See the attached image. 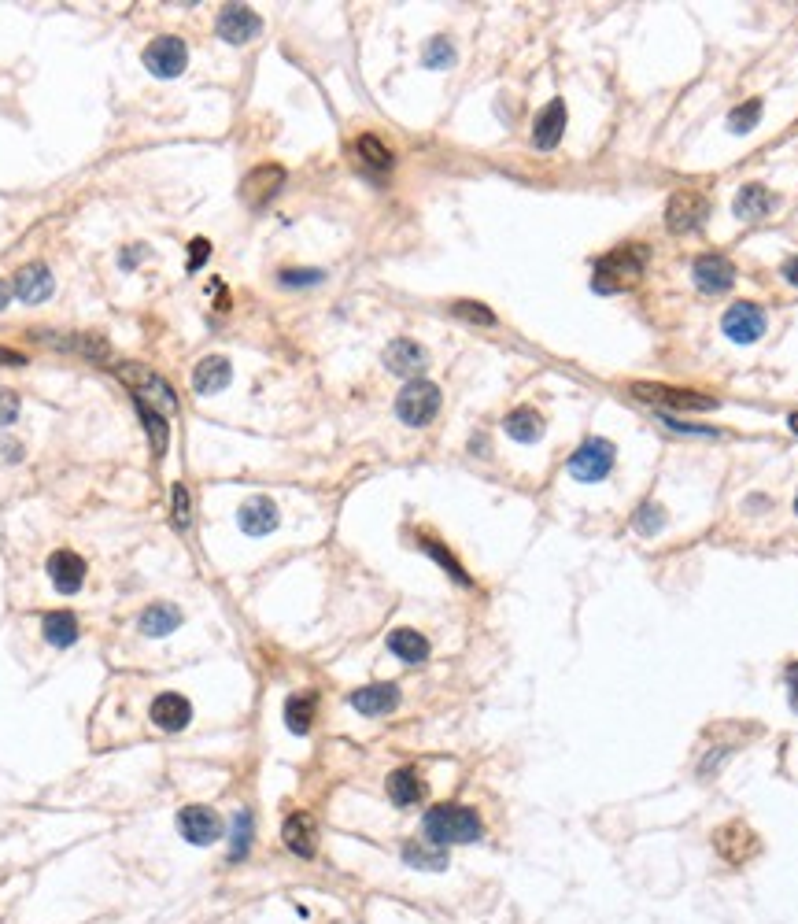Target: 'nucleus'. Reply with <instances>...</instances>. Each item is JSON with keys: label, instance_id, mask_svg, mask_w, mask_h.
I'll use <instances>...</instances> for the list:
<instances>
[{"label": "nucleus", "instance_id": "nucleus-38", "mask_svg": "<svg viewBox=\"0 0 798 924\" xmlns=\"http://www.w3.org/2000/svg\"><path fill=\"white\" fill-rule=\"evenodd\" d=\"M665 525V511L658 507V503H643L640 514H636V529H640L643 536H654L658 529Z\"/></svg>", "mask_w": 798, "mask_h": 924}, {"label": "nucleus", "instance_id": "nucleus-30", "mask_svg": "<svg viewBox=\"0 0 798 924\" xmlns=\"http://www.w3.org/2000/svg\"><path fill=\"white\" fill-rule=\"evenodd\" d=\"M41 629H45V640H49L52 647H71L74 640H78V618H74L71 610H52V614H45Z\"/></svg>", "mask_w": 798, "mask_h": 924}, {"label": "nucleus", "instance_id": "nucleus-4", "mask_svg": "<svg viewBox=\"0 0 798 924\" xmlns=\"http://www.w3.org/2000/svg\"><path fill=\"white\" fill-rule=\"evenodd\" d=\"M115 374L133 389V400L159 403V407H167V411H178V396H174V389H170L159 374H152V370H145V366H137V363H119L115 366Z\"/></svg>", "mask_w": 798, "mask_h": 924}, {"label": "nucleus", "instance_id": "nucleus-11", "mask_svg": "<svg viewBox=\"0 0 798 924\" xmlns=\"http://www.w3.org/2000/svg\"><path fill=\"white\" fill-rule=\"evenodd\" d=\"M691 274H695V285H699L702 292H710V296L728 292L732 289V281H736V267H732V259L717 256V252H706V256L695 259Z\"/></svg>", "mask_w": 798, "mask_h": 924}, {"label": "nucleus", "instance_id": "nucleus-29", "mask_svg": "<svg viewBox=\"0 0 798 924\" xmlns=\"http://www.w3.org/2000/svg\"><path fill=\"white\" fill-rule=\"evenodd\" d=\"M133 403H137V414H141V422H145V429H148L152 455L163 459V455H167V444H170V422L163 418V411L152 407V403H145V400H133Z\"/></svg>", "mask_w": 798, "mask_h": 924}, {"label": "nucleus", "instance_id": "nucleus-50", "mask_svg": "<svg viewBox=\"0 0 798 924\" xmlns=\"http://www.w3.org/2000/svg\"><path fill=\"white\" fill-rule=\"evenodd\" d=\"M787 422H791V429H795V433H798V411L791 414V418H787Z\"/></svg>", "mask_w": 798, "mask_h": 924}, {"label": "nucleus", "instance_id": "nucleus-47", "mask_svg": "<svg viewBox=\"0 0 798 924\" xmlns=\"http://www.w3.org/2000/svg\"><path fill=\"white\" fill-rule=\"evenodd\" d=\"M4 459L19 462V459H23V448H19V444H12V440H4Z\"/></svg>", "mask_w": 798, "mask_h": 924}, {"label": "nucleus", "instance_id": "nucleus-13", "mask_svg": "<svg viewBox=\"0 0 798 924\" xmlns=\"http://www.w3.org/2000/svg\"><path fill=\"white\" fill-rule=\"evenodd\" d=\"M148 718H152V725L163 729V732H182L185 725L193 721V703L178 692H163V695H156V703H152V710H148Z\"/></svg>", "mask_w": 798, "mask_h": 924}, {"label": "nucleus", "instance_id": "nucleus-5", "mask_svg": "<svg viewBox=\"0 0 798 924\" xmlns=\"http://www.w3.org/2000/svg\"><path fill=\"white\" fill-rule=\"evenodd\" d=\"M610 470H614V444L603 437L584 440L581 448L573 451V459H569V474L577 477V481H584V485L603 481Z\"/></svg>", "mask_w": 798, "mask_h": 924}, {"label": "nucleus", "instance_id": "nucleus-6", "mask_svg": "<svg viewBox=\"0 0 798 924\" xmlns=\"http://www.w3.org/2000/svg\"><path fill=\"white\" fill-rule=\"evenodd\" d=\"M710 215V200L699 189H680L665 204V226L669 233H695Z\"/></svg>", "mask_w": 798, "mask_h": 924}, {"label": "nucleus", "instance_id": "nucleus-17", "mask_svg": "<svg viewBox=\"0 0 798 924\" xmlns=\"http://www.w3.org/2000/svg\"><path fill=\"white\" fill-rule=\"evenodd\" d=\"M237 522H241V529L248 536H266V533H274L278 529V522H281V514H278V503L274 499H266V496H252L248 503L241 507V514H237Z\"/></svg>", "mask_w": 798, "mask_h": 924}, {"label": "nucleus", "instance_id": "nucleus-2", "mask_svg": "<svg viewBox=\"0 0 798 924\" xmlns=\"http://www.w3.org/2000/svg\"><path fill=\"white\" fill-rule=\"evenodd\" d=\"M647 267V248L643 244H621L614 252H606L603 259H595V292H621L636 285Z\"/></svg>", "mask_w": 798, "mask_h": 924}, {"label": "nucleus", "instance_id": "nucleus-7", "mask_svg": "<svg viewBox=\"0 0 798 924\" xmlns=\"http://www.w3.org/2000/svg\"><path fill=\"white\" fill-rule=\"evenodd\" d=\"M145 67L156 74V78H178V74L189 67V49H185V41L182 37H170V34L156 37L145 49Z\"/></svg>", "mask_w": 798, "mask_h": 924}, {"label": "nucleus", "instance_id": "nucleus-24", "mask_svg": "<svg viewBox=\"0 0 798 924\" xmlns=\"http://www.w3.org/2000/svg\"><path fill=\"white\" fill-rule=\"evenodd\" d=\"M429 795V788H425V780L418 777V769H396L392 777H388V799L396 806H418Z\"/></svg>", "mask_w": 798, "mask_h": 924}, {"label": "nucleus", "instance_id": "nucleus-48", "mask_svg": "<svg viewBox=\"0 0 798 924\" xmlns=\"http://www.w3.org/2000/svg\"><path fill=\"white\" fill-rule=\"evenodd\" d=\"M784 278L791 281V285H798V256H795V259H787V263H784Z\"/></svg>", "mask_w": 798, "mask_h": 924}, {"label": "nucleus", "instance_id": "nucleus-15", "mask_svg": "<svg viewBox=\"0 0 798 924\" xmlns=\"http://www.w3.org/2000/svg\"><path fill=\"white\" fill-rule=\"evenodd\" d=\"M45 570H49L52 584L60 588L63 596H74L85 584V559L82 555H74V551H52Z\"/></svg>", "mask_w": 798, "mask_h": 924}, {"label": "nucleus", "instance_id": "nucleus-33", "mask_svg": "<svg viewBox=\"0 0 798 924\" xmlns=\"http://www.w3.org/2000/svg\"><path fill=\"white\" fill-rule=\"evenodd\" d=\"M418 544H422V551H425V555H433V559L440 562L444 570H448V577H455V581H459V584H470V573L462 570V562L455 559V555H451V551L444 548L440 540H433V536H418Z\"/></svg>", "mask_w": 798, "mask_h": 924}, {"label": "nucleus", "instance_id": "nucleus-27", "mask_svg": "<svg viewBox=\"0 0 798 924\" xmlns=\"http://www.w3.org/2000/svg\"><path fill=\"white\" fill-rule=\"evenodd\" d=\"M388 651L396 658H403V662L418 666V662L429 658V640H425L418 629H392V633H388Z\"/></svg>", "mask_w": 798, "mask_h": 924}, {"label": "nucleus", "instance_id": "nucleus-25", "mask_svg": "<svg viewBox=\"0 0 798 924\" xmlns=\"http://www.w3.org/2000/svg\"><path fill=\"white\" fill-rule=\"evenodd\" d=\"M178 625H182V610L170 607V603H152V607H145L141 610V618H137V629L145 636H152V640L170 636Z\"/></svg>", "mask_w": 798, "mask_h": 924}, {"label": "nucleus", "instance_id": "nucleus-40", "mask_svg": "<svg viewBox=\"0 0 798 924\" xmlns=\"http://www.w3.org/2000/svg\"><path fill=\"white\" fill-rule=\"evenodd\" d=\"M455 315L470 318V322H481V326H496V315H492L488 307L473 304V300H462V304H455Z\"/></svg>", "mask_w": 798, "mask_h": 924}, {"label": "nucleus", "instance_id": "nucleus-3", "mask_svg": "<svg viewBox=\"0 0 798 924\" xmlns=\"http://www.w3.org/2000/svg\"><path fill=\"white\" fill-rule=\"evenodd\" d=\"M396 414L403 426L422 429L429 426L436 414H440V389L433 381H407L403 392L396 396Z\"/></svg>", "mask_w": 798, "mask_h": 924}, {"label": "nucleus", "instance_id": "nucleus-35", "mask_svg": "<svg viewBox=\"0 0 798 924\" xmlns=\"http://www.w3.org/2000/svg\"><path fill=\"white\" fill-rule=\"evenodd\" d=\"M355 152H359V159H363L366 167H374V171H388V167H392V152H388L374 134L359 137V141H355Z\"/></svg>", "mask_w": 798, "mask_h": 924}, {"label": "nucleus", "instance_id": "nucleus-19", "mask_svg": "<svg viewBox=\"0 0 798 924\" xmlns=\"http://www.w3.org/2000/svg\"><path fill=\"white\" fill-rule=\"evenodd\" d=\"M425 363H429V355H425V348L418 341L399 337V341H392L385 348V366L399 377H418L425 370Z\"/></svg>", "mask_w": 798, "mask_h": 924}, {"label": "nucleus", "instance_id": "nucleus-26", "mask_svg": "<svg viewBox=\"0 0 798 924\" xmlns=\"http://www.w3.org/2000/svg\"><path fill=\"white\" fill-rule=\"evenodd\" d=\"M632 392H636L640 400H658V403H669V407H691V411H710V407H717V400H710V396H691V392L662 389V385H632Z\"/></svg>", "mask_w": 798, "mask_h": 924}, {"label": "nucleus", "instance_id": "nucleus-8", "mask_svg": "<svg viewBox=\"0 0 798 924\" xmlns=\"http://www.w3.org/2000/svg\"><path fill=\"white\" fill-rule=\"evenodd\" d=\"M721 329H725V337L732 344H754L762 341L765 333V311L758 304H750V300H743V304H732L725 311V318H721Z\"/></svg>", "mask_w": 798, "mask_h": 924}, {"label": "nucleus", "instance_id": "nucleus-39", "mask_svg": "<svg viewBox=\"0 0 798 924\" xmlns=\"http://www.w3.org/2000/svg\"><path fill=\"white\" fill-rule=\"evenodd\" d=\"M189 522H193L189 492H185V485H174V525H178V529H189Z\"/></svg>", "mask_w": 798, "mask_h": 924}, {"label": "nucleus", "instance_id": "nucleus-21", "mask_svg": "<svg viewBox=\"0 0 798 924\" xmlns=\"http://www.w3.org/2000/svg\"><path fill=\"white\" fill-rule=\"evenodd\" d=\"M230 381H233V366H230V359H222V355H207V359H200L193 370L196 396H218Z\"/></svg>", "mask_w": 798, "mask_h": 924}, {"label": "nucleus", "instance_id": "nucleus-51", "mask_svg": "<svg viewBox=\"0 0 798 924\" xmlns=\"http://www.w3.org/2000/svg\"><path fill=\"white\" fill-rule=\"evenodd\" d=\"M795 511H798V496H795Z\"/></svg>", "mask_w": 798, "mask_h": 924}, {"label": "nucleus", "instance_id": "nucleus-22", "mask_svg": "<svg viewBox=\"0 0 798 924\" xmlns=\"http://www.w3.org/2000/svg\"><path fill=\"white\" fill-rule=\"evenodd\" d=\"M37 341L56 344V348H63V352H78V355H85V359H93V363H111V344L104 341V337H97V333H74V337H49V333L41 329V333H37Z\"/></svg>", "mask_w": 798, "mask_h": 924}, {"label": "nucleus", "instance_id": "nucleus-37", "mask_svg": "<svg viewBox=\"0 0 798 924\" xmlns=\"http://www.w3.org/2000/svg\"><path fill=\"white\" fill-rule=\"evenodd\" d=\"M451 63H455V45L448 37H433L429 49H425V67L429 71H448Z\"/></svg>", "mask_w": 798, "mask_h": 924}, {"label": "nucleus", "instance_id": "nucleus-12", "mask_svg": "<svg viewBox=\"0 0 798 924\" xmlns=\"http://www.w3.org/2000/svg\"><path fill=\"white\" fill-rule=\"evenodd\" d=\"M52 289H56V281H52V270L45 263H26L23 270H15L12 292L23 304H45Z\"/></svg>", "mask_w": 798, "mask_h": 924}, {"label": "nucleus", "instance_id": "nucleus-45", "mask_svg": "<svg viewBox=\"0 0 798 924\" xmlns=\"http://www.w3.org/2000/svg\"><path fill=\"white\" fill-rule=\"evenodd\" d=\"M145 256H148V248H141V244H137V248H126V252H122V267L130 270L137 259H145Z\"/></svg>", "mask_w": 798, "mask_h": 924}, {"label": "nucleus", "instance_id": "nucleus-43", "mask_svg": "<svg viewBox=\"0 0 798 924\" xmlns=\"http://www.w3.org/2000/svg\"><path fill=\"white\" fill-rule=\"evenodd\" d=\"M19 418V396L12 389H0V426H15Z\"/></svg>", "mask_w": 798, "mask_h": 924}, {"label": "nucleus", "instance_id": "nucleus-28", "mask_svg": "<svg viewBox=\"0 0 798 924\" xmlns=\"http://www.w3.org/2000/svg\"><path fill=\"white\" fill-rule=\"evenodd\" d=\"M503 429H507V437H514L518 444H532V440L544 437V418H540V411H532V407H518V411L507 414Z\"/></svg>", "mask_w": 798, "mask_h": 924}, {"label": "nucleus", "instance_id": "nucleus-41", "mask_svg": "<svg viewBox=\"0 0 798 924\" xmlns=\"http://www.w3.org/2000/svg\"><path fill=\"white\" fill-rule=\"evenodd\" d=\"M322 278H326L322 270H281V285H289V289H303V285H318Z\"/></svg>", "mask_w": 798, "mask_h": 924}, {"label": "nucleus", "instance_id": "nucleus-1", "mask_svg": "<svg viewBox=\"0 0 798 924\" xmlns=\"http://www.w3.org/2000/svg\"><path fill=\"white\" fill-rule=\"evenodd\" d=\"M422 832H425V839H429V843H436V847H448V843H473V839H481L484 825H481V817L473 814L470 806L448 803V806H433V810L425 814Z\"/></svg>", "mask_w": 798, "mask_h": 924}, {"label": "nucleus", "instance_id": "nucleus-23", "mask_svg": "<svg viewBox=\"0 0 798 924\" xmlns=\"http://www.w3.org/2000/svg\"><path fill=\"white\" fill-rule=\"evenodd\" d=\"M773 204H776V196L769 193L765 185L754 182V185H743V189H739L732 211H736V219H743V222H758L773 211Z\"/></svg>", "mask_w": 798, "mask_h": 924}, {"label": "nucleus", "instance_id": "nucleus-9", "mask_svg": "<svg viewBox=\"0 0 798 924\" xmlns=\"http://www.w3.org/2000/svg\"><path fill=\"white\" fill-rule=\"evenodd\" d=\"M215 30H218V37L230 41V45H248L252 37H259L263 19H259L248 4H226L215 19Z\"/></svg>", "mask_w": 798, "mask_h": 924}, {"label": "nucleus", "instance_id": "nucleus-16", "mask_svg": "<svg viewBox=\"0 0 798 924\" xmlns=\"http://www.w3.org/2000/svg\"><path fill=\"white\" fill-rule=\"evenodd\" d=\"M363 718H381V714H392L399 706V688L396 684H366L359 692H351L348 699Z\"/></svg>", "mask_w": 798, "mask_h": 924}, {"label": "nucleus", "instance_id": "nucleus-20", "mask_svg": "<svg viewBox=\"0 0 798 924\" xmlns=\"http://www.w3.org/2000/svg\"><path fill=\"white\" fill-rule=\"evenodd\" d=\"M562 134H566V104H562V100H551V104L536 115V126H532V145L540 148V152H551V148H558Z\"/></svg>", "mask_w": 798, "mask_h": 924}, {"label": "nucleus", "instance_id": "nucleus-44", "mask_svg": "<svg viewBox=\"0 0 798 924\" xmlns=\"http://www.w3.org/2000/svg\"><path fill=\"white\" fill-rule=\"evenodd\" d=\"M787 695H791V706L798 710V662L787 666Z\"/></svg>", "mask_w": 798, "mask_h": 924}, {"label": "nucleus", "instance_id": "nucleus-49", "mask_svg": "<svg viewBox=\"0 0 798 924\" xmlns=\"http://www.w3.org/2000/svg\"><path fill=\"white\" fill-rule=\"evenodd\" d=\"M8 304H12V285H8V281H0V311H4Z\"/></svg>", "mask_w": 798, "mask_h": 924}, {"label": "nucleus", "instance_id": "nucleus-36", "mask_svg": "<svg viewBox=\"0 0 798 924\" xmlns=\"http://www.w3.org/2000/svg\"><path fill=\"white\" fill-rule=\"evenodd\" d=\"M758 122H762V100H747V104L732 108V115H728V130H732V134H750Z\"/></svg>", "mask_w": 798, "mask_h": 924}, {"label": "nucleus", "instance_id": "nucleus-32", "mask_svg": "<svg viewBox=\"0 0 798 924\" xmlns=\"http://www.w3.org/2000/svg\"><path fill=\"white\" fill-rule=\"evenodd\" d=\"M403 862L414 865V869H436L440 873V869H448V851L436 847V843H429V847L425 843H407L403 847Z\"/></svg>", "mask_w": 798, "mask_h": 924}, {"label": "nucleus", "instance_id": "nucleus-31", "mask_svg": "<svg viewBox=\"0 0 798 924\" xmlns=\"http://www.w3.org/2000/svg\"><path fill=\"white\" fill-rule=\"evenodd\" d=\"M315 706H318V699L311 692L289 695V703H285V725H289V732L307 736V732H311V718H315Z\"/></svg>", "mask_w": 798, "mask_h": 924}, {"label": "nucleus", "instance_id": "nucleus-10", "mask_svg": "<svg viewBox=\"0 0 798 924\" xmlns=\"http://www.w3.org/2000/svg\"><path fill=\"white\" fill-rule=\"evenodd\" d=\"M178 832L193 847H211L215 839H222V817L211 806H185L182 814H178Z\"/></svg>", "mask_w": 798, "mask_h": 924}, {"label": "nucleus", "instance_id": "nucleus-14", "mask_svg": "<svg viewBox=\"0 0 798 924\" xmlns=\"http://www.w3.org/2000/svg\"><path fill=\"white\" fill-rule=\"evenodd\" d=\"M281 185H285V171L281 167H274V163H266V167H259V171H252L248 178L241 182V196L248 207H263L270 204L274 196L281 193Z\"/></svg>", "mask_w": 798, "mask_h": 924}, {"label": "nucleus", "instance_id": "nucleus-18", "mask_svg": "<svg viewBox=\"0 0 798 924\" xmlns=\"http://www.w3.org/2000/svg\"><path fill=\"white\" fill-rule=\"evenodd\" d=\"M281 843H285L292 854H300V858H315V843H318L315 817L311 814L285 817V825H281Z\"/></svg>", "mask_w": 798, "mask_h": 924}, {"label": "nucleus", "instance_id": "nucleus-42", "mask_svg": "<svg viewBox=\"0 0 798 924\" xmlns=\"http://www.w3.org/2000/svg\"><path fill=\"white\" fill-rule=\"evenodd\" d=\"M207 259H211V241H204V237L189 241V263H185V270H189V274H196V270L204 267Z\"/></svg>", "mask_w": 798, "mask_h": 924}, {"label": "nucleus", "instance_id": "nucleus-34", "mask_svg": "<svg viewBox=\"0 0 798 924\" xmlns=\"http://www.w3.org/2000/svg\"><path fill=\"white\" fill-rule=\"evenodd\" d=\"M248 847H252V814H248V810H237L233 832H230V862H244V858H248Z\"/></svg>", "mask_w": 798, "mask_h": 924}, {"label": "nucleus", "instance_id": "nucleus-46", "mask_svg": "<svg viewBox=\"0 0 798 924\" xmlns=\"http://www.w3.org/2000/svg\"><path fill=\"white\" fill-rule=\"evenodd\" d=\"M23 363H26V355L12 352V348H0V366H23Z\"/></svg>", "mask_w": 798, "mask_h": 924}]
</instances>
